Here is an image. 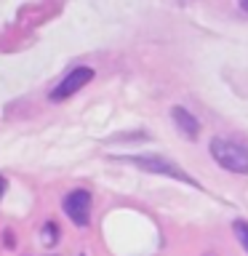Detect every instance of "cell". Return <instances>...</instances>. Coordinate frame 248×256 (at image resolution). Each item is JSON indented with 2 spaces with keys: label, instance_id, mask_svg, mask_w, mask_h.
Returning a JSON list of instances; mask_svg holds the SVG:
<instances>
[{
  "label": "cell",
  "instance_id": "6da1fadb",
  "mask_svg": "<svg viewBox=\"0 0 248 256\" xmlns=\"http://www.w3.org/2000/svg\"><path fill=\"white\" fill-rule=\"evenodd\" d=\"M211 158L224 168V171L248 174V150L243 144H235L230 139L216 136V139H211Z\"/></svg>",
  "mask_w": 248,
  "mask_h": 256
},
{
  "label": "cell",
  "instance_id": "7a4b0ae2",
  "mask_svg": "<svg viewBox=\"0 0 248 256\" xmlns=\"http://www.w3.org/2000/svg\"><path fill=\"white\" fill-rule=\"evenodd\" d=\"M128 163H134L136 168H142V171L147 174H163V176H171V179H179L184 184H192V187H198V182L192 179L190 174H184L176 163L166 158H155V155H144V158H128Z\"/></svg>",
  "mask_w": 248,
  "mask_h": 256
},
{
  "label": "cell",
  "instance_id": "3957f363",
  "mask_svg": "<svg viewBox=\"0 0 248 256\" xmlns=\"http://www.w3.org/2000/svg\"><path fill=\"white\" fill-rule=\"evenodd\" d=\"M64 214L72 219V224L78 227H86L91 222V192L88 190H72L64 198Z\"/></svg>",
  "mask_w": 248,
  "mask_h": 256
},
{
  "label": "cell",
  "instance_id": "277c9868",
  "mask_svg": "<svg viewBox=\"0 0 248 256\" xmlns=\"http://www.w3.org/2000/svg\"><path fill=\"white\" fill-rule=\"evenodd\" d=\"M91 80H94V70H91V67H75V70H72L67 78L62 80L59 86L54 88L51 99H54V102H62V99H67V96L78 94L83 86H88Z\"/></svg>",
  "mask_w": 248,
  "mask_h": 256
},
{
  "label": "cell",
  "instance_id": "5b68a950",
  "mask_svg": "<svg viewBox=\"0 0 248 256\" xmlns=\"http://www.w3.org/2000/svg\"><path fill=\"white\" fill-rule=\"evenodd\" d=\"M171 120L176 123V128L187 136V139H198L200 136V123H198V118L192 115L190 110H184V107H174L171 110Z\"/></svg>",
  "mask_w": 248,
  "mask_h": 256
},
{
  "label": "cell",
  "instance_id": "8992f818",
  "mask_svg": "<svg viewBox=\"0 0 248 256\" xmlns=\"http://www.w3.org/2000/svg\"><path fill=\"white\" fill-rule=\"evenodd\" d=\"M232 230H235L240 246H243L246 251H248V222H235V224H232Z\"/></svg>",
  "mask_w": 248,
  "mask_h": 256
},
{
  "label": "cell",
  "instance_id": "52a82bcc",
  "mask_svg": "<svg viewBox=\"0 0 248 256\" xmlns=\"http://www.w3.org/2000/svg\"><path fill=\"white\" fill-rule=\"evenodd\" d=\"M56 240H59V227L54 222L43 224V243H56Z\"/></svg>",
  "mask_w": 248,
  "mask_h": 256
},
{
  "label": "cell",
  "instance_id": "ba28073f",
  "mask_svg": "<svg viewBox=\"0 0 248 256\" xmlns=\"http://www.w3.org/2000/svg\"><path fill=\"white\" fill-rule=\"evenodd\" d=\"M6 187H8V184H6V179H3V176H0V198H3V192H6Z\"/></svg>",
  "mask_w": 248,
  "mask_h": 256
},
{
  "label": "cell",
  "instance_id": "9c48e42d",
  "mask_svg": "<svg viewBox=\"0 0 248 256\" xmlns=\"http://www.w3.org/2000/svg\"><path fill=\"white\" fill-rule=\"evenodd\" d=\"M240 8H243V11L248 14V0H240Z\"/></svg>",
  "mask_w": 248,
  "mask_h": 256
},
{
  "label": "cell",
  "instance_id": "30bf717a",
  "mask_svg": "<svg viewBox=\"0 0 248 256\" xmlns=\"http://www.w3.org/2000/svg\"><path fill=\"white\" fill-rule=\"evenodd\" d=\"M208 256H214V254H208Z\"/></svg>",
  "mask_w": 248,
  "mask_h": 256
},
{
  "label": "cell",
  "instance_id": "8fae6325",
  "mask_svg": "<svg viewBox=\"0 0 248 256\" xmlns=\"http://www.w3.org/2000/svg\"><path fill=\"white\" fill-rule=\"evenodd\" d=\"M184 3H187V0H184Z\"/></svg>",
  "mask_w": 248,
  "mask_h": 256
}]
</instances>
